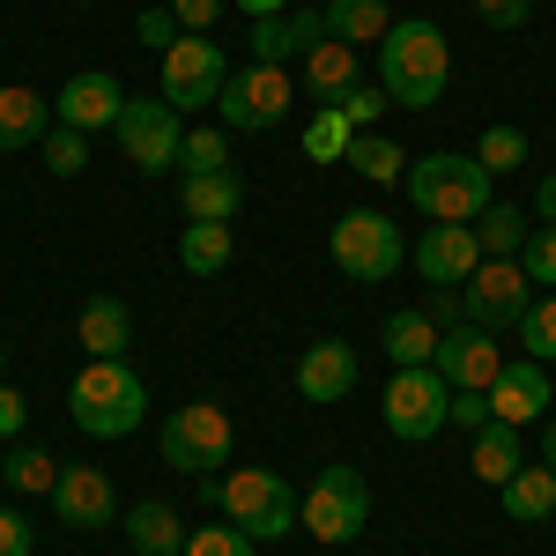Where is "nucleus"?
Returning <instances> with one entry per match:
<instances>
[{"label": "nucleus", "instance_id": "de8ad7c7", "mask_svg": "<svg viewBox=\"0 0 556 556\" xmlns=\"http://www.w3.org/2000/svg\"><path fill=\"white\" fill-rule=\"evenodd\" d=\"M430 319L445 327V319H468V304H460V290H430V304H424Z\"/></svg>", "mask_w": 556, "mask_h": 556}, {"label": "nucleus", "instance_id": "c03bdc74", "mask_svg": "<svg viewBox=\"0 0 556 556\" xmlns=\"http://www.w3.org/2000/svg\"><path fill=\"white\" fill-rule=\"evenodd\" d=\"M230 0H172V15H178V30H208L215 15H223Z\"/></svg>", "mask_w": 556, "mask_h": 556}, {"label": "nucleus", "instance_id": "473e14b6", "mask_svg": "<svg viewBox=\"0 0 556 556\" xmlns=\"http://www.w3.org/2000/svg\"><path fill=\"white\" fill-rule=\"evenodd\" d=\"M349 141H356V127H349L334 104H319V119L304 127V156H312V164H342V156H349Z\"/></svg>", "mask_w": 556, "mask_h": 556}, {"label": "nucleus", "instance_id": "1a4fd4ad", "mask_svg": "<svg viewBox=\"0 0 556 556\" xmlns=\"http://www.w3.org/2000/svg\"><path fill=\"white\" fill-rule=\"evenodd\" d=\"M223 83H230V52H223L208 30H186V38L164 52V89H156V97H164L178 119H186V112L215 104V97H223Z\"/></svg>", "mask_w": 556, "mask_h": 556}, {"label": "nucleus", "instance_id": "aec40b11", "mask_svg": "<svg viewBox=\"0 0 556 556\" xmlns=\"http://www.w3.org/2000/svg\"><path fill=\"white\" fill-rule=\"evenodd\" d=\"M327 38V23H319V8H290V15H267V23H253V60H267V67H282L290 52H312V45Z\"/></svg>", "mask_w": 556, "mask_h": 556}, {"label": "nucleus", "instance_id": "ddd939ff", "mask_svg": "<svg viewBox=\"0 0 556 556\" xmlns=\"http://www.w3.org/2000/svg\"><path fill=\"white\" fill-rule=\"evenodd\" d=\"M416 260V275H424L430 290H460L475 267H482V245H475V223H430L424 238L408 245Z\"/></svg>", "mask_w": 556, "mask_h": 556}, {"label": "nucleus", "instance_id": "4468645a", "mask_svg": "<svg viewBox=\"0 0 556 556\" xmlns=\"http://www.w3.org/2000/svg\"><path fill=\"white\" fill-rule=\"evenodd\" d=\"M505 371V349L490 327H445V342H438V379L453 386V393H490V379Z\"/></svg>", "mask_w": 556, "mask_h": 556}, {"label": "nucleus", "instance_id": "37998d69", "mask_svg": "<svg viewBox=\"0 0 556 556\" xmlns=\"http://www.w3.org/2000/svg\"><path fill=\"white\" fill-rule=\"evenodd\" d=\"M475 15H482L490 30H519V23L534 15V0H475Z\"/></svg>", "mask_w": 556, "mask_h": 556}, {"label": "nucleus", "instance_id": "603ef678", "mask_svg": "<svg viewBox=\"0 0 556 556\" xmlns=\"http://www.w3.org/2000/svg\"><path fill=\"white\" fill-rule=\"evenodd\" d=\"M67 8H97V0H67Z\"/></svg>", "mask_w": 556, "mask_h": 556}, {"label": "nucleus", "instance_id": "f8f14e48", "mask_svg": "<svg viewBox=\"0 0 556 556\" xmlns=\"http://www.w3.org/2000/svg\"><path fill=\"white\" fill-rule=\"evenodd\" d=\"M460 304H468V327L505 334V327H519V319H527L534 282H527V267H519V260H482L468 282H460Z\"/></svg>", "mask_w": 556, "mask_h": 556}, {"label": "nucleus", "instance_id": "20e7f679", "mask_svg": "<svg viewBox=\"0 0 556 556\" xmlns=\"http://www.w3.org/2000/svg\"><path fill=\"white\" fill-rule=\"evenodd\" d=\"M201 482H208V475H201ZM208 497L223 505V519L245 527L253 542H282V534L298 527V505H304L275 468H230L223 482H208Z\"/></svg>", "mask_w": 556, "mask_h": 556}, {"label": "nucleus", "instance_id": "c756f323", "mask_svg": "<svg viewBox=\"0 0 556 556\" xmlns=\"http://www.w3.org/2000/svg\"><path fill=\"white\" fill-rule=\"evenodd\" d=\"M497 497H505V513H513V519H527V527H534V519H556V468L527 460V468H519L513 482L497 490Z\"/></svg>", "mask_w": 556, "mask_h": 556}, {"label": "nucleus", "instance_id": "9b49d317", "mask_svg": "<svg viewBox=\"0 0 556 556\" xmlns=\"http://www.w3.org/2000/svg\"><path fill=\"white\" fill-rule=\"evenodd\" d=\"M119 149H127V164L141 178L156 172H178V149H186V119H178L164 97H127V112H119Z\"/></svg>", "mask_w": 556, "mask_h": 556}, {"label": "nucleus", "instance_id": "864d4df0", "mask_svg": "<svg viewBox=\"0 0 556 556\" xmlns=\"http://www.w3.org/2000/svg\"><path fill=\"white\" fill-rule=\"evenodd\" d=\"M0 371H8V342H0Z\"/></svg>", "mask_w": 556, "mask_h": 556}, {"label": "nucleus", "instance_id": "9d476101", "mask_svg": "<svg viewBox=\"0 0 556 556\" xmlns=\"http://www.w3.org/2000/svg\"><path fill=\"white\" fill-rule=\"evenodd\" d=\"M290 97H298L290 67L253 60V67H230V83H223V97H215V112H223V127H230V134H260V127H282V119H290Z\"/></svg>", "mask_w": 556, "mask_h": 556}, {"label": "nucleus", "instance_id": "79ce46f5", "mask_svg": "<svg viewBox=\"0 0 556 556\" xmlns=\"http://www.w3.org/2000/svg\"><path fill=\"white\" fill-rule=\"evenodd\" d=\"M0 556H38V527L8 505H0Z\"/></svg>", "mask_w": 556, "mask_h": 556}, {"label": "nucleus", "instance_id": "2eb2a0df", "mask_svg": "<svg viewBox=\"0 0 556 556\" xmlns=\"http://www.w3.org/2000/svg\"><path fill=\"white\" fill-rule=\"evenodd\" d=\"M119 112H127V89L112 83L104 67H89V75H75V83L52 97V119L75 134H112L119 127Z\"/></svg>", "mask_w": 556, "mask_h": 556}, {"label": "nucleus", "instance_id": "a211bd4d", "mask_svg": "<svg viewBox=\"0 0 556 556\" xmlns=\"http://www.w3.org/2000/svg\"><path fill=\"white\" fill-rule=\"evenodd\" d=\"M356 83H364V52H356V45L319 38L304 52V97H312V104H342Z\"/></svg>", "mask_w": 556, "mask_h": 556}, {"label": "nucleus", "instance_id": "2f4dec72", "mask_svg": "<svg viewBox=\"0 0 556 556\" xmlns=\"http://www.w3.org/2000/svg\"><path fill=\"white\" fill-rule=\"evenodd\" d=\"M356 178H371V186H393V178H408V156H401V141H386V134H356L342 156Z\"/></svg>", "mask_w": 556, "mask_h": 556}, {"label": "nucleus", "instance_id": "a19ab883", "mask_svg": "<svg viewBox=\"0 0 556 556\" xmlns=\"http://www.w3.org/2000/svg\"><path fill=\"white\" fill-rule=\"evenodd\" d=\"M134 38L156 45V52H172V45L186 38V30H178V15H172V0H164V8H141V15H134Z\"/></svg>", "mask_w": 556, "mask_h": 556}, {"label": "nucleus", "instance_id": "72a5a7b5", "mask_svg": "<svg viewBox=\"0 0 556 556\" xmlns=\"http://www.w3.org/2000/svg\"><path fill=\"white\" fill-rule=\"evenodd\" d=\"M178 172L201 178V172H230V127H193L186 149H178Z\"/></svg>", "mask_w": 556, "mask_h": 556}, {"label": "nucleus", "instance_id": "0eeeda50", "mask_svg": "<svg viewBox=\"0 0 556 556\" xmlns=\"http://www.w3.org/2000/svg\"><path fill=\"white\" fill-rule=\"evenodd\" d=\"M156 453H164V468H178V475L201 482V475H215L223 460H230V416H223L215 401H186V408L164 416Z\"/></svg>", "mask_w": 556, "mask_h": 556}, {"label": "nucleus", "instance_id": "5701e85b", "mask_svg": "<svg viewBox=\"0 0 556 556\" xmlns=\"http://www.w3.org/2000/svg\"><path fill=\"white\" fill-rule=\"evenodd\" d=\"M75 342H83V356H127L134 349V312L119 298H89L83 319H75Z\"/></svg>", "mask_w": 556, "mask_h": 556}, {"label": "nucleus", "instance_id": "3c124183", "mask_svg": "<svg viewBox=\"0 0 556 556\" xmlns=\"http://www.w3.org/2000/svg\"><path fill=\"white\" fill-rule=\"evenodd\" d=\"M542 468H556V416H549V430H542Z\"/></svg>", "mask_w": 556, "mask_h": 556}, {"label": "nucleus", "instance_id": "bb28decb", "mask_svg": "<svg viewBox=\"0 0 556 556\" xmlns=\"http://www.w3.org/2000/svg\"><path fill=\"white\" fill-rule=\"evenodd\" d=\"M468 468H475V482H490V490H505V482H513V475L527 468V460H519V430L490 416V424L475 430V453H468Z\"/></svg>", "mask_w": 556, "mask_h": 556}, {"label": "nucleus", "instance_id": "c9c22d12", "mask_svg": "<svg viewBox=\"0 0 556 556\" xmlns=\"http://www.w3.org/2000/svg\"><path fill=\"white\" fill-rule=\"evenodd\" d=\"M513 334H519V349H527L534 364H556V290L527 304V319H519Z\"/></svg>", "mask_w": 556, "mask_h": 556}, {"label": "nucleus", "instance_id": "e433bc0d", "mask_svg": "<svg viewBox=\"0 0 556 556\" xmlns=\"http://www.w3.org/2000/svg\"><path fill=\"white\" fill-rule=\"evenodd\" d=\"M475 164H482L490 178H497V172H519V164H527V134H519V127H482Z\"/></svg>", "mask_w": 556, "mask_h": 556}, {"label": "nucleus", "instance_id": "dca6fc26", "mask_svg": "<svg viewBox=\"0 0 556 556\" xmlns=\"http://www.w3.org/2000/svg\"><path fill=\"white\" fill-rule=\"evenodd\" d=\"M549 401H556V386H549V364H534V356H519V364H505L497 379H490V416L497 424H542L549 416Z\"/></svg>", "mask_w": 556, "mask_h": 556}, {"label": "nucleus", "instance_id": "412c9836", "mask_svg": "<svg viewBox=\"0 0 556 556\" xmlns=\"http://www.w3.org/2000/svg\"><path fill=\"white\" fill-rule=\"evenodd\" d=\"M438 342H445V327L430 319L424 304H408V312H393L379 327V349L393 356V371H408V364H438Z\"/></svg>", "mask_w": 556, "mask_h": 556}, {"label": "nucleus", "instance_id": "6e6552de", "mask_svg": "<svg viewBox=\"0 0 556 556\" xmlns=\"http://www.w3.org/2000/svg\"><path fill=\"white\" fill-rule=\"evenodd\" d=\"M386 430L393 438H408V445H424L438 430L453 424V386L438 379V364H408V371H393L386 379Z\"/></svg>", "mask_w": 556, "mask_h": 556}, {"label": "nucleus", "instance_id": "39448f33", "mask_svg": "<svg viewBox=\"0 0 556 556\" xmlns=\"http://www.w3.org/2000/svg\"><path fill=\"white\" fill-rule=\"evenodd\" d=\"M364 519H371V482H364V468H349V460L319 468V482L304 490V505H298L304 534L327 542V549H342V542L364 534Z\"/></svg>", "mask_w": 556, "mask_h": 556}, {"label": "nucleus", "instance_id": "4be33fe9", "mask_svg": "<svg viewBox=\"0 0 556 556\" xmlns=\"http://www.w3.org/2000/svg\"><path fill=\"white\" fill-rule=\"evenodd\" d=\"M52 134V97H38L30 83L0 89V149H38Z\"/></svg>", "mask_w": 556, "mask_h": 556}, {"label": "nucleus", "instance_id": "6ab92c4d", "mask_svg": "<svg viewBox=\"0 0 556 556\" xmlns=\"http://www.w3.org/2000/svg\"><path fill=\"white\" fill-rule=\"evenodd\" d=\"M356 386V349L349 342H312L298 356V393L304 401H349Z\"/></svg>", "mask_w": 556, "mask_h": 556}, {"label": "nucleus", "instance_id": "f257e3e1", "mask_svg": "<svg viewBox=\"0 0 556 556\" xmlns=\"http://www.w3.org/2000/svg\"><path fill=\"white\" fill-rule=\"evenodd\" d=\"M453 83V45L424 15H393V30L379 38V89L401 112H430Z\"/></svg>", "mask_w": 556, "mask_h": 556}, {"label": "nucleus", "instance_id": "423d86ee", "mask_svg": "<svg viewBox=\"0 0 556 556\" xmlns=\"http://www.w3.org/2000/svg\"><path fill=\"white\" fill-rule=\"evenodd\" d=\"M327 253H334V267H342L349 282H393V267L408 260V238H401V223L379 215V208H342Z\"/></svg>", "mask_w": 556, "mask_h": 556}, {"label": "nucleus", "instance_id": "a18cd8bd", "mask_svg": "<svg viewBox=\"0 0 556 556\" xmlns=\"http://www.w3.org/2000/svg\"><path fill=\"white\" fill-rule=\"evenodd\" d=\"M453 424L482 430V424H490V393H453Z\"/></svg>", "mask_w": 556, "mask_h": 556}, {"label": "nucleus", "instance_id": "8fccbe9b", "mask_svg": "<svg viewBox=\"0 0 556 556\" xmlns=\"http://www.w3.org/2000/svg\"><path fill=\"white\" fill-rule=\"evenodd\" d=\"M534 223H556V172L534 186Z\"/></svg>", "mask_w": 556, "mask_h": 556}, {"label": "nucleus", "instance_id": "f704fd0d", "mask_svg": "<svg viewBox=\"0 0 556 556\" xmlns=\"http://www.w3.org/2000/svg\"><path fill=\"white\" fill-rule=\"evenodd\" d=\"M38 164L52 178H83V164H89V134H75V127H60L52 119V134L38 141Z\"/></svg>", "mask_w": 556, "mask_h": 556}, {"label": "nucleus", "instance_id": "09e8293b", "mask_svg": "<svg viewBox=\"0 0 556 556\" xmlns=\"http://www.w3.org/2000/svg\"><path fill=\"white\" fill-rule=\"evenodd\" d=\"M238 15H253V23H267V15H290V0H230Z\"/></svg>", "mask_w": 556, "mask_h": 556}, {"label": "nucleus", "instance_id": "c85d7f7f", "mask_svg": "<svg viewBox=\"0 0 556 556\" xmlns=\"http://www.w3.org/2000/svg\"><path fill=\"white\" fill-rule=\"evenodd\" d=\"M230 253H238L230 223H186V230H178V267H186V275H223Z\"/></svg>", "mask_w": 556, "mask_h": 556}, {"label": "nucleus", "instance_id": "b1692460", "mask_svg": "<svg viewBox=\"0 0 556 556\" xmlns=\"http://www.w3.org/2000/svg\"><path fill=\"white\" fill-rule=\"evenodd\" d=\"M119 527H127V542L141 556H178L186 549V519H178V505H164V497H141Z\"/></svg>", "mask_w": 556, "mask_h": 556}, {"label": "nucleus", "instance_id": "cd10ccee", "mask_svg": "<svg viewBox=\"0 0 556 556\" xmlns=\"http://www.w3.org/2000/svg\"><path fill=\"white\" fill-rule=\"evenodd\" d=\"M527 230H534V208H513V201H490V208L475 215V245H482V260H519Z\"/></svg>", "mask_w": 556, "mask_h": 556}, {"label": "nucleus", "instance_id": "f3484780", "mask_svg": "<svg viewBox=\"0 0 556 556\" xmlns=\"http://www.w3.org/2000/svg\"><path fill=\"white\" fill-rule=\"evenodd\" d=\"M52 513H60V527H75V534H89V527H112L119 519V497H112V475L104 468H60V490H52Z\"/></svg>", "mask_w": 556, "mask_h": 556}, {"label": "nucleus", "instance_id": "a878e982", "mask_svg": "<svg viewBox=\"0 0 556 556\" xmlns=\"http://www.w3.org/2000/svg\"><path fill=\"white\" fill-rule=\"evenodd\" d=\"M178 201H186V223H230V215L245 208V178L238 172H201L178 186Z\"/></svg>", "mask_w": 556, "mask_h": 556}, {"label": "nucleus", "instance_id": "393cba45", "mask_svg": "<svg viewBox=\"0 0 556 556\" xmlns=\"http://www.w3.org/2000/svg\"><path fill=\"white\" fill-rule=\"evenodd\" d=\"M319 23H327L334 45H356V52H364V45H379L386 30H393V8H386V0H327Z\"/></svg>", "mask_w": 556, "mask_h": 556}, {"label": "nucleus", "instance_id": "7ed1b4c3", "mask_svg": "<svg viewBox=\"0 0 556 556\" xmlns=\"http://www.w3.org/2000/svg\"><path fill=\"white\" fill-rule=\"evenodd\" d=\"M490 186H497V178L482 172L475 156H460V149H430V156L408 164V201H416V215H430V223H475V215L497 201Z\"/></svg>", "mask_w": 556, "mask_h": 556}, {"label": "nucleus", "instance_id": "ea45409f", "mask_svg": "<svg viewBox=\"0 0 556 556\" xmlns=\"http://www.w3.org/2000/svg\"><path fill=\"white\" fill-rule=\"evenodd\" d=\"M334 112H342L356 134H371V127H379V112H386V89H379V83H356L342 104H334Z\"/></svg>", "mask_w": 556, "mask_h": 556}, {"label": "nucleus", "instance_id": "4c0bfd02", "mask_svg": "<svg viewBox=\"0 0 556 556\" xmlns=\"http://www.w3.org/2000/svg\"><path fill=\"white\" fill-rule=\"evenodd\" d=\"M519 267H527V282H534V290H556V223H534V230H527Z\"/></svg>", "mask_w": 556, "mask_h": 556}, {"label": "nucleus", "instance_id": "49530a36", "mask_svg": "<svg viewBox=\"0 0 556 556\" xmlns=\"http://www.w3.org/2000/svg\"><path fill=\"white\" fill-rule=\"evenodd\" d=\"M23 416H30V401L15 386H0V438H23Z\"/></svg>", "mask_w": 556, "mask_h": 556}, {"label": "nucleus", "instance_id": "58836bf2", "mask_svg": "<svg viewBox=\"0 0 556 556\" xmlns=\"http://www.w3.org/2000/svg\"><path fill=\"white\" fill-rule=\"evenodd\" d=\"M178 556H260V549H253V534H245V527H230V519H223V527L186 534V549H178Z\"/></svg>", "mask_w": 556, "mask_h": 556}, {"label": "nucleus", "instance_id": "f03ea898", "mask_svg": "<svg viewBox=\"0 0 556 556\" xmlns=\"http://www.w3.org/2000/svg\"><path fill=\"white\" fill-rule=\"evenodd\" d=\"M67 416H75L83 438H127L149 416V386H141V371L127 356H89L75 371V386H67Z\"/></svg>", "mask_w": 556, "mask_h": 556}, {"label": "nucleus", "instance_id": "7c9ffc66", "mask_svg": "<svg viewBox=\"0 0 556 556\" xmlns=\"http://www.w3.org/2000/svg\"><path fill=\"white\" fill-rule=\"evenodd\" d=\"M0 482H8L15 497H52V490H60V460H52L45 445H8Z\"/></svg>", "mask_w": 556, "mask_h": 556}]
</instances>
